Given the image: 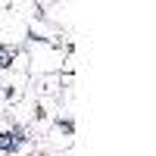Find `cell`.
Returning <instances> with one entry per match:
<instances>
[{
  "mask_svg": "<svg viewBox=\"0 0 156 156\" xmlns=\"http://www.w3.org/2000/svg\"><path fill=\"white\" fill-rule=\"evenodd\" d=\"M25 56H28V78H44V75H59L66 59L72 56V41L66 44H50V41H25Z\"/></svg>",
  "mask_w": 156,
  "mask_h": 156,
  "instance_id": "obj_1",
  "label": "cell"
},
{
  "mask_svg": "<svg viewBox=\"0 0 156 156\" xmlns=\"http://www.w3.org/2000/svg\"><path fill=\"white\" fill-rule=\"evenodd\" d=\"M22 3H0V47L19 50L28 41V16L34 12H19Z\"/></svg>",
  "mask_w": 156,
  "mask_h": 156,
  "instance_id": "obj_2",
  "label": "cell"
},
{
  "mask_svg": "<svg viewBox=\"0 0 156 156\" xmlns=\"http://www.w3.org/2000/svg\"><path fill=\"white\" fill-rule=\"evenodd\" d=\"M31 156H62V153H53V150H47V147H34Z\"/></svg>",
  "mask_w": 156,
  "mask_h": 156,
  "instance_id": "obj_3",
  "label": "cell"
}]
</instances>
